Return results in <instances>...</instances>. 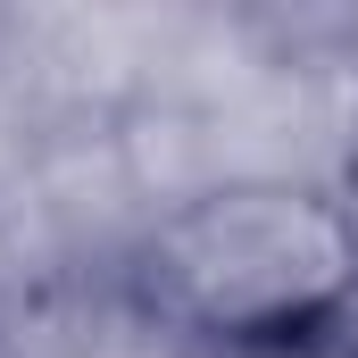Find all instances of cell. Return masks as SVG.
Listing matches in <instances>:
<instances>
[{"label": "cell", "instance_id": "1", "mask_svg": "<svg viewBox=\"0 0 358 358\" xmlns=\"http://www.w3.org/2000/svg\"><path fill=\"white\" fill-rule=\"evenodd\" d=\"M183 283L208 317H283L342 283V242L292 200H225L183 234Z\"/></svg>", "mask_w": 358, "mask_h": 358}]
</instances>
